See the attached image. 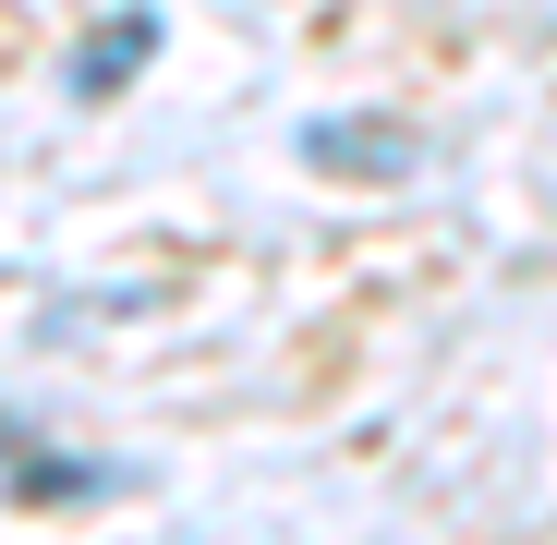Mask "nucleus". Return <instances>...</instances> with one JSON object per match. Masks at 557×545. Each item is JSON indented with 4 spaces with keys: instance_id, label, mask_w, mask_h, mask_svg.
Returning a JSON list of instances; mask_svg holds the SVG:
<instances>
[{
    "instance_id": "f257e3e1",
    "label": "nucleus",
    "mask_w": 557,
    "mask_h": 545,
    "mask_svg": "<svg viewBox=\"0 0 557 545\" xmlns=\"http://www.w3.org/2000/svg\"><path fill=\"white\" fill-rule=\"evenodd\" d=\"M146 49H158V13H110L98 37H85V61H73V98H110V85H122Z\"/></svg>"
},
{
    "instance_id": "7ed1b4c3",
    "label": "nucleus",
    "mask_w": 557,
    "mask_h": 545,
    "mask_svg": "<svg viewBox=\"0 0 557 545\" xmlns=\"http://www.w3.org/2000/svg\"><path fill=\"white\" fill-rule=\"evenodd\" d=\"M0 448H13V424H0Z\"/></svg>"
},
{
    "instance_id": "f03ea898",
    "label": "nucleus",
    "mask_w": 557,
    "mask_h": 545,
    "mask_svg": "<svg viewBox=\"0 0 557 545\" xmlns=\"http://www.w3.org/2000/svg\"><path fill=\"white\" fill-rule=\"evenodd\" d=\"M304 146H315L327 170H400V134H351V122H315Z\"/></svg>"
}]
</instances>
